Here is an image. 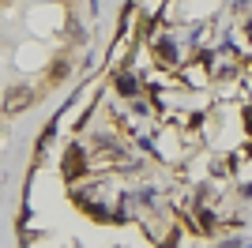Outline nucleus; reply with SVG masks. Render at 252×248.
<instances>
[{
  "label": "nucleus",
  "mask_w": 252,
  "mask_h": 248,
  "mask_svg": "<svg viewBox=\"0 0 252 248\" xmlns=\"http://www.w3.org/2000/svg\"><path fill=\"white\" fill-rule=\"evenodd\" d=\"M8 192L11 245H252V0H125Z\"/></svg>",
  "instance_id": "1"
},
{
  "label": "nucleus",
  "mask_w": 252,
  "mask_h": 248,
  "mask_svg": "<svg viewBox=\"0 0 252 248\" xmlns=\"http://www.w3.org/2000/svg\"><path fill=\"white\" fill-rule=\"evenodd\" d=\"M125 0H0V155L8 162L117 34Z\"/></svg>",
  "instance_id": "2"
},
{
  "label": "nucleus",
  "mask_w": 252,
  "mask_h": 248,
  "mask_svg": "<svg viewBox=\"0 0 252 248\" xmlns=\"http://www.w3.org/2000/svg\"><path fill=\"white\" fill-rule=\"evenodd\" d=\"M0 165H4V155H0ZM4 188H8V181H4V169H0V196H4Z\"/></svg>",
  "instance_id": "3"
}]
</instances>
